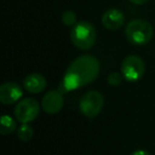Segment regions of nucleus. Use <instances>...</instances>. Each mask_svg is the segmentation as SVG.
Wrapping results in <instances>:
<instances>
[{
    "label": "nucleus",
    "mask_w": 155,
    "mask_h": 155,
    "mask_svg": "<svg viewBox=\"0 0 155 155\" xmlns=\"http://www.w3.org/2000/svg\"><path fill=\"white\" fill-rule=\"evenodd\" d=\"M24 87L31 94H39L47 87V80L41 73H31L24 80Z\"/></svg>",
    "instance_id": "obj_10"
},
{
    "label": "nucleus",
    "mask_w": 155,
    "mask_h": 155,
    "mask_svg": "<svg viewBox=\"0 0 155 155\" xmlns=\"http://www.w3.org/2000/svg\"><path fill=\"white\" fill-rule=\"evenodd\" d=\"M22 97V89L13 82H7L0 87V102L5 105H11Z\"/></svg>",
    "instance_id": "obj_8"
},
{
    "label": "nucleus",
    "mask_w": 155,
    "mask_h": 155,
    "mask_svg": "<svg viewBox=\"0 0 155 155\" xmlns=\"http://www.w3.org/2000/svg\"><path fill=\"white\" fill-rule=\"evenodd\" d=\"M17 136L21 141H29L34 136V131L28 123H22L17 130Z\"/></svg>",
    "instance_id": "obj_12"
},
{
    "label": "nucleus",
    "mask_w": 155,
    "mask_h": 155,
    "mask_svg": "<svg viewBox=\"0 0 155 155\" xmlns=\"http://www.w3.org/2000/svg\"><path fill=\"white\" fill-rule=\"evenodd\" d=\"M104 99L102 94L97 91H87L80 100L79 108L82 115L87 118H94L98 116L103 108Z\"/></svg>",
    "instance_id": "obj_5"
},
{
    "label": "nucleus",
    "mask_w": 155,
    "mask_h": 155,
    "mask_svg": "<svg viewBox=\"0 0 155 155\" xmlns=\"http://www.w3.org/2000/svg\"><path fill=\"white\" fill-rule=\"evenodd\" d=\"M130 2H132L133 5H144L146 2H148L149 0H129Z\"/></svg>",
    "instance_id": "obj_15"
},
{
    "label": "nucleus",
    "mask_w": 155,
    "mask_h": 155,
    "mask_svg": "<svg viewBox=\"0 0 155 155\" xmlns=\"http://www.w3.org/2000/svg\"><path fill=\"white\" fill-rule=\"evenodd\" d=\"M131 155H151V154L144 150H137V151H135V152L132 153Z\"/></svg>",
    "instance_id": "obj_16"
},
{
    "label": "nucleus",
    "mask_w": 155,
    "mask_h": 155,
    "mask_svg": "<svg viewBox=\"0 0 155 155\" xmlns=\"http://www.w3.org/2000/svg\"><path fill=\"white\" fill-rule=\"evenodd\" d=\"M62 21L65 26L73 27L77 24V15H75V13L72 11H66V12H64L62 15Z\"/></svg>",
    "instance_id": "obj_13"
},
{
    "label": "nucleus",
    "mask_w": 155,
    "mask_h": 155,
    "mask_svg": "<svg viewBox=\"0 0 155 155\" xmlns=\"http://www.w3.org/2000/svg\"><path fill=\"white\" fill-rule=\"evenodd\" d=\"M70 39L77 48L88 50L93 48L97 39L95 27L88 21H79L70 31Z\"/></svg>",
    "instance_id": "obj_2"
},
{
    "label": "nucleus",
    "mask_w": 155,
    "mask_h": 155,
    "mask_svg": "<svg viewBox=\"0 0 155 155\" xmlns=\"http://www.w3.org/2000/svg\"><path fill=\"white\" fill-rule=\"evenodd\" d=\"M39 104L33 98H26L18 102L14 108V115L18 122L29 123L33 121L39 114Z\"/></svg>",
    "instance_id": "obj_6"
},
{
    "label": "nucleus",
    "mask_w": 155,
    "mask_h": 155,
    "mask_svg": "<svg viewBox=\"0 0 155 155\" xmlns=\"http://www.w3.org/2000/svg\"><path fill=\"white\" fill-rule=\"evenodd\" d=\"M101 22L107 30H118L124 24V15L117 9H110L102 15Z\"/></svg>",
    "instance_id": "obj_9"
},
{
    "label": "nucleus",
    "mask_w": 155,
    "mask_h": 155,
    "mask_svg": "<svg viewBox=\"0 0 155 155\" xmlns=\"http://www.w3.org/2000/svg\"><path fill=\"white\" fill-rule=\"evenodd\" d=\"M100 72L99 61L93 55L85 54L72 61L67 68L60 86L61 93H68L93 83Z\"/></svg>",
    "instance_id": "obj_1"
},
{
    "label": "nucleus",
    "mask_w": 155,
    "mask_h": 155,
    "mask_svg": "<svg viewBox=\"0 0 155 155\" xmlns=\"http://www.w3.org/2000/svg\"><path fill=\"white\" fill-rule=\"evenodd\" d=\"M121 75L119 72H116V71H114V72L110 73L107 77V83L110 85H112V86H118L119 84L121 83Z\"/></svg>",
    "instance_id": "obj_14"
},
{
    "label": "nucleus",
    "mask_w": 155,
    "mask_h": 155,
    "mask_svg": "<svg viewBox=\"0 0 155 155\" xmlns=\"http://www.w3.org/2000/svg\"><path fill=\"white\" fill-rule=\"evenodd\" d=\"M0 133L2 135H10L16 130V122L9 115H2L1 122H0Z\"/></svg>",
    "instance_id": "obj_11"
},
{
    "label": "nucleus",
    "mask_w": 155,
    "mask_h": 155,
    "mask_svg": "<svg viewBox=\"0 0 155 155\" xmlns=\"http://www.w3.org/2000/svg\"><path fill=\"white\" fill-rule=\"evenodd\" d=\"M146 64L137 55H127L121 64V74L127 82H137L143 77Z\"/></svg>",
    "instance_id": "obj_4"
},
{
    "label": "nucleus",
    "mask_w": 155,
    "mask_h": 155,
    "mask_svg": "<svg viewBox=\"0 0 155 155\" xmlns=\"http://www.w3.org/2000/svg\"><path fill=\"white\" fill-rule=\"evenodd\" d=\"M154 31L150 22L143 19H134L129 22L125 29V37L131 44L142 46L152 39Z\"/></svg>",
    "instance_id": "obj_3"
},
{
    "label": "nucleus",
    "mask_w": 155,
    "mask_h": 155,
    "mask_svg": "<svg viewBox=\"0 0 155 155\" xmlns=\"http://www.w3.org/2000/svg\"><path fill=\"white\" fill-rule=\"evenodd\" d=\"M64 106V98L60 91H50L41 100V107L47 114H58Z\"/></svg>",
    "instance_id": "obj_7"
}]
</instances>
